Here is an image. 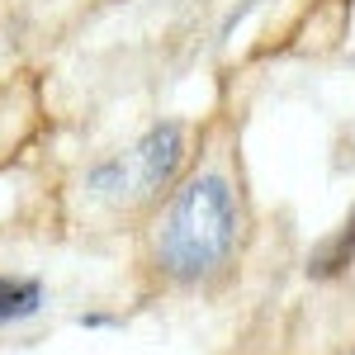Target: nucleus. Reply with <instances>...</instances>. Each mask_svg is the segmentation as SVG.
I'll return each instance as SVG.
<instances>
[{
    "mask_svg": "<svg viewBox=\"0 0 355 355\" xmlns=\"http://www.w3.org/2000/svg\"><path fill=\"white\" fill-rule=\"evenodd\" d=\"M246 242L242 194L223 171L180 175L175 190L152 209L147 223V266L166 284L199 289L237 266Z\"/></svg>",
    "mask_w": 355,
    "mask_h": 355,
    "instance_id": "nucleus-1",
    "label": "nucleus"
},
{
    "mask_svg": "<svg viewBox=\"0 0 355 355\" xmlns=\"http://www.w3.org/2000/svg\"><path fill=\"white\" fill-rule=\"evenodd\" d=\"M190 166V123L166 119L85 171V194L110 214H152Z\"/></svg>",
    "mask_w": 355,
    "mask_h": 355,
    "instance_id": "nucleus-2",
    "label": "nucleus"
},
{
    "mask_svg": "<svg viewBox=\"0 0 355 355\" xmlns=\"http://www.w3.org/2000/svg\"><path fill=\"white\" fill-rule=\"evenodd\" d=\"M48 308V284L28 270H0V331L24 327Z\"/></svg>",
    "mask_w": 355,
    "mask_h": 355,
    "instance_id": "nucleus-3",
    "label": "nucleus"
},
{
    "mask_svg": "<svg viewBox=\"0 0 355 355\" xmlns=\"http://www.w3.org/2000/svg\"><path fill=\"white\" fill-rule=\"evenodd\" d=\"M351 266H355V209L346 214V223L331 232L327 242L318 246V256L308 261V275L313 279H331V275L351 270Z\"/></svg>",
    "mask_w": 355,
    "mask_h": 355,
    "instance_id": "nucleus-4",
    "label": "nucleus"
},
{
    "mask_svg": "<svg viewBox=\"0 0 355 355\" xmlns=\"http://www.w3.org/2000/svg\"><path fill=\"white\" fill-rule=\"evenodd\" d=\"M346 355H355V346H351V351H346Z\"/></svg>",
    "mask_w": 355,
    "mask_h": 355,
    "instance_id": "nucleus-5",
    "label": "nucleus"
}]
</instances>
